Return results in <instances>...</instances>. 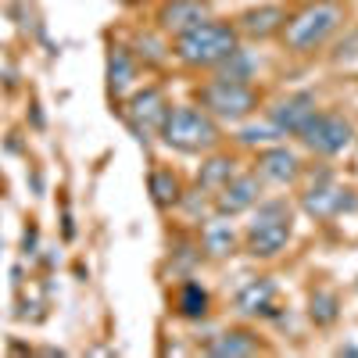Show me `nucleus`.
Here are the masks:
<instances>
[{"mask_svg":"<svg viewBox=\"0 0 358 358\" xmlns=\"http://www.w3.org/2000/svg\"><path fill=\"white\" fill-rule=\"evenodd\" d=\"M236 47H241L236 25L219 22V18H204L201 25H194V29L176 36V57L190 69H215Z\"/></svg>","mask_w":358,"mask_h":358,"instance_id":"f257e3e1","label":"nucleus"},{"mask_svg":"<svg viewBox=\"0 0 358 358\" xmlns=\"http://www.w3.org/2000/svg\"><path fill=\"white\" fill-rule=\"evenodd\" d=\"M172 151H183V155H208L215 151L222 133H219V122L204 108H194V104H179V108H169L165 115V126L158 133Z\"/></svg>","mask_w":358,"mask_h":358,"instance_id":"f03ea898","label":"nucleus"},{"mask_svg":"<svg viewBox=\"0 0 358 358\" xmlns=\"http://www.w3.org/2000/svg\"><path fill=\"white\" fill-rule=\"evenodd\" d=\"M344 25V8L337 0H315L283 25V40L294 54H312Z\"/></svg>","mask_w":358,"mask_h":358,"instance_id":"7ed1b4c3","label":"nucleus"},{"mask_svg":"<svg viewBox=\"0 0 358 358\" xmlns=\"http://www.w3.org/2000/svg\"><path fill=\"white\" fill-rule=\"evenodd\" d=\"M294 233V212L287 201H262L244 229V248L255 258H276Z\"/></svg>","mask_w":358,"mask_h":358,"instance_id":"20e7f679","label":"nucleus"},{"mask_svg":"<svg viewBox=\"0 0 358 358\" xmlns=\"http://www.w3.org/2000/svg\"><path fill=\"white\" fill-rule=\"evenodd\" d=\"M197 101L201 108L222 118V122H244V118L258 108V94L251 83H233V79H212L197 90Z\"/></svg>","mask_w":358,"mask_h":358,"instance_id":"39448f33","label":"nucleus"},{"mask_svg":"<svg viewBox=\"0 0 358 358\" xmlns=\"http://www.w3.org/2000/svg\"><path fill=\"white\" fill-rule=\"evenodd\" d=\"M351 136H355L351 122L344 115H337V111H315L301 126V133H297V140L319 158H337L341 151H348Z\"/></svg>","mask_w":358,"mask_h":358,"instance_id":"423d86ee","label":"nucleus"},{"mask_svg":"<svg viewBox=\"0 0 358 358\" xmlns=\"http://www.w3.org/2000/svg\"><path fill=\"white\" fill-rule=\"evenodd\" d=\"M165 115H169V101L158 86H143L129 97V108H126V122L133 126V133L147 143L151 136L162 133L165 126Z\"/></svg>","mask_w":358,"mask_h":358,"instance_id":"0eeeda50","label":"nucleus"},{"mask_svg":"<svg viewBox=\"0 0 358 358\" xmlns=\"http://www.w3.org/2000/svg\"><path fill=\"white\" fill-rule=\"evenodd\" d=\"M315 111H319V104H315L312 94H287L268 108V126H273L280 136H297Z\"/></svg>","mask_w":358,"mask_h":358,"instance_id":"6e6552de","label":"nucleus"},{"mask_svg":"<svg viewBox=\"0 0 358 358\" xmlns=\"http://www.w3.org/2000/svg\"><path fill=\"white\" fill-rule=\"evenodd\" d=\"M262 197V179L258 172H244V176H233L229 183L215 194V212L219 215H241L248 208H255Z\"/></svg>","mask_w":358,"mask_h":358,"instance_id":"1a4fd4ad","label":"nucleus"},{"mask_svg":"<svg viewBox=\"0 0 358 358\" xmlns=\"http://www.w3.org/2000/svg\"><path fill=\"white\" fill-rule=\"evenodd\" d=\"M305 208L319 219H330V215L344 212V208H351V190H344L330 172H319L315 183L305 194Z\"/></svg>","mask_w":358,"mask_h":358,"instance_id":"9d476101","label":"nucleus"},{"mask_svg":"<svg viewBox=\"0 0 358 358\" xmlns=\"http://www.w3.org/2000/svg\"><path fill=\"white\" fill-rule=\"evenodd\" d=\"M204 18H212V4H208V0H169V4L162 8V15H158L162 33H172V36L201 25Z\"/></svg>","mask_w":358,"mask_h":358,"instance_id":"9b49d317","label":"nucleus"},{"mask_svg":"<svg viewBox=\"0 0 358 358\" xmlns=\"http://www.w3.org/2000/svg\"><path fill=\"white\" fill-rule=\"evenodd\" d=\"M236 308H241L244 315H258V319L276 315V283L265 280V276L248 280L241 290H236Z\"/></svg>","mask_w":358,"mask_h":358,"instance_id":"f8f14e48","label":"nucleus"},{"mask_svg":"<svg viewBox=\"0 0 358 358\" xmlns=\"http://www.w3.org/2000/svg\"><path fill=\"white\" fill-rule=\"evenodd\" d=\"M301 176V162H297L294 151L287 147H265L258 155V179H268V183H294Z\"/></svg>","mask_w":358,"mask_h":358,"instance_id":"ddd939ff","label":"nucleus"},{"mask_svg":"<svg viewBox=\"0 0 358 358\" xmlns=\"http://www.w3.org/2000/svg\"><path fill=\"white\" fill-rule=\"evenodd\" d=\"M283 25H287V8L262 4V8H251V11H244L241 18H236V33H248L255 40H265V36L280 33Z\"/></svg>","mask_w":358,"mask_h":358,"instance_id":"4468645a","label":"nucleus"},{"mask_svg":"<svg viewBox=\"0 0 358 358\" xmlns=\"http://www.w3.org/2000/svg\"><path fill=\"white\" fill-rule=\"evenodd\" d=\"M136 79V57L129 47H111L108 50V86H111V94L115 97H122L126 90L133 86Z\"/></svg>","mask_w":358,"mask_h":358,"instance_id":"2eb2a0df","label":"nucleus"},{"mask_svg":"<svg viewBox=\"0 0 358 358\" xmlns=\"http://www.w3.org/2000/svg\"><path fill=\"white\" fill-rule=\"evenodd\" d=\"M204 351L208 355H258L262 351V341L255 334H248V330H226L215 341H208Z\"/></svg>","mask_w":358,"mask_h":358,"instance_id":"dca6fc26","label":"nucleus"},{"mask_svg":"<svg viewBox=\"0 0 358 358\" xmlns=\"http://www.w3.org/2000/svg\"><path fill=\"white\" fill-rule=\"evenodd\" d=\"M208 305H212V297H208V290L197 280L179 283V290H176V312L183 315V319H204L208 315Z\"/></svg>","mask_w":358,"mask_h":358,"instance_id":"f3484780","label":"nucleus"},{"mask_svg":"<svg viewBox=\"0 0 358 358\" xmlns=\"http://www.w3.org/2000/svg\"><path fill=\"white\" fill-rule=\"evenodd\" d=\"M201 241H204V251H208V255L222 258V255H233V248H236V229H233L226 219H208Z\"/></svg>","mask_w":358,"mask_h":358,"instance_id":"a211bd4d","label":"nucleus"},{"mask_svg":"<svg viewBox=\"0 0 358 358\" xmlns=\"http://www.w3.org/2000/svg\"><path fill=\"white\" fill-rule=\"evenodd\" d=\"M236 162L233 158H208V165H201V176H197V187L204 190V194H219L229 179L236 176V169H233Z\"/></svg>","mask_w":358,"mask_h":358,"instance_id":"6ab92c4d","label":"nucleus"},{"mask_svg":"<svg viewBox=\"0 0 358 358\" xmlns=\"http://www.w3.org/2000/svg\"><path fill=\"white\" fill-rule=\"evenodd\" d=\"M147 187H151V201L158 208H172L179 197H183V190H179V176L172 169H155L151 179H147Z\"/></svg>","mask_w":358,"mask_h":358,"instance_id":"aec40b11","label":"nucleus"},{"mask_svg":"<svg viewBox=\"0 0 358 358\" xmlns=\"http://www.w3.org/2000/svg\"><path fill=\"white\" fill-rule=\"evenodd\" d=\"M215 69H219V76H215V79L251 83V79H255V69H258V62H255V57H251L248 50H241V47H236V50H233V54L226 57V62H219Z\"/></svg>","mask_w":358,"mask_h":358,"instance_id":"412c9836","label":"nucleus"},{"mask_svg":"<svg viewBox=\"0 0 358 358\" xmlns=\"http://www.w3.org/2000/svg\"><path fill=\"white\" fill-rule=\"evenodd\" d=\"M312 319H315L319 326H330V322L337 319V297H334L330 290H315V294H312Z\"/></svg>","mask_w":358,"mask_h":358,"instance_id":"4be33fe9","label":"nucleus"},{"mask_svg":"<svg viewBox=\"0 0 358 358\" xmlns=\"http://www.w3.org/2000/svg\"><path fill=\"white\" fill-rule=\"evenodd\" d=\"M140 57H147V62H165V47H162V40L158 36H151V33H143L140 36V50H136Z\"/></svg>","mask_w":358,"mask_h":358,"instance_id":"5701e85b","label":"nucleus"},{"mask_svg":"<svg viewBox=\"0 0 358 358\" xmlns=\"http://www.w3.org/2000/svg\"><path fill=\"white\" fill-rule=\"evenodd\" d=\"M36 248V229H25V255H33Z\"/></svg>","mask_w":358,"mask_h":358,"instance_id":"b1692460","label":"nucleus"}]
</instances>
